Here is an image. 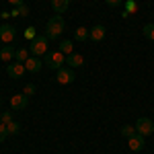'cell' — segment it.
<instances>
[{"instance_id": "cell-1", "label": "cell", "mask_w": 154, "mask_h": 154, "mask_svg": "<svg viewBox=\"0 0 154 154\" xmlns=\"http://www.w3.org/2000/svg\"><path fill=\"white\" fill-rule=\"evenodd\" d=\"M62 33H64V19L60 14H54L45 25V35L48 39H58Z\"/></svg>"}, {"instance_id": "cell-2", "label": "cell", "mask_w": 154, "mask_h": 154, "mask_svg": "<svg viewBox=\"0 0 154 154\" xmlns=\"http://www.w3.org/2000/svg\"><path fill=\"white\" fill-rule=\"evenodd\" d=\"M48 35H37L33 41H31V45H29V51L33 54V56H45L48 54Z\"/></svg>"}, {"instance_id": "cell-3", "label": "cell", "mask_w": 154, "mask_h": 154, "mask_svg": "<svg viewBox=\"0 0 154 154\" xmlns=\"http://www.w3.org/2000/svg\"><path fill=\"white\" fill-rule=\"evenodd\" d=\"M43 62H45V66H48V68H51V70H60V68H64L66 58H64V54L58 49V51H48Z\"/></svg>"}, {"instance_id": "cell-4", "label": "cell", "mask_w": 154, "mask_h": 154, "mask_svg": "<svg viewBox=\"0 0 154 154\" xmlns=\"http://www.w3.org/2000/svg\"><path fill=\"white\" fill-rule=\"evenodd\" d=\"M134 128H136L138 134H142L144 138H146V136H150V134L154 131V121L150 117H138V121H136Z\"/></svg>"}, {"instance_id": "cell-5", "label": "cell", "mask_w": 154, "mask_h": 154, "mask_svg": "<svg viewBox=\"0 0 154 154\" xmlns=\"http://www.w3.org/2000/svg\"><path fill=\"white\" fill-rule=\"evenodd\" d=\"M17 37V29L8 23H2L0 25V41H4V43H11L12 39Z\"/></svg>"}, {"instance_id": "cell-6", "label": "cell", "mask_w": 154, "mask_h": 154, "mask_svg": "<svg viewBox=\"0 0 154 154\" xmlns=\"http://www.w3.org/2000/svg\"><path fill=\"white\" fill-rule=\"evenodd\" d=\"M27 105H29V97L25 95V93H21V95H12V97H11V107H12V111H23V109H27Z\"/></svg>"}, {"instance_id": "cell-7", "label": "cell", "mask_w": 154, "mask_h": 154, "mask_svg": "<svg viewBox=\"0 0 154 154\" xmlns=\"http://www.w3.org/2000/svg\"><path fill=\"white\" fill-rule=\"evenodd\" d=\"M74 70L72 68H60L58 70V74H56V80H58L60 84H70V82H74Z\"/></svg>"}, {"instance_id": "cell-8", "label": "cell", "mask_w": 154, "mask_h": 154, "mask_svg": "<svg viewBox=\"0 0 154 154\" xmlns=\"http://www.w3.org/2000/svg\"><path fill=\"white\" fill-rule=\"evenodd\" d=\"M6 72H8L11 78H23V74L27 72V68H25V64H21V62H12V64L6 66Z\"/></svg>"}, {"instance_id": "cell-9", "label": "cell", "mask_w": 154, "mask_h": 154, "mask_svg": "<svg viewBox=\"0 0 154 154\" xmlns=\"http://www.w3.org/2000/svg\"><path fill=\"white\" fill-rule=\"evenodd\" d=\"M128 144H130V148L134 150V152H140V150H144V146H146V142H144V136L142 134H134L130 140H128Z\"/></svg>"}, {"instance_id": "cell-10", "label": "cell", "mask_w": 154, "mask_h": 154, "mask_svg": "<svg viewBox=\"0 0 154 154\" xmlns=\"http://www.w3.org/2000/svg\"><path fill=\"white\" fill-rule=\"evenodd\" d=\"M41 66H43V62L37 58V56H31V58L25 62V68H27V72H31V74H37V72L41 70Z\"/></svg>"}, {"instance_id": "cell-11", "label": "cell", "mask_w": 154, "mask_h": 154, "mask_svg": "<svg viewBox=\"0 0 154 154\" xmlns=\"http://www.w3.org/2000/svg\"><path fill=\"white\" fill-rule=\"evenodd\" d=\"M88 39H91V41H103V39H105V27H103V25H95V27L91 29Z\"/></svg>"}, {"instance_id": "cell-12", "label": "cell", "mask_w": 154, "mask_h": 154, "mask_svg": "<svg viewBox=\"0 0 154 154\" xmlns=\"http://www.w3.org/2000/svg\"><path fill=\"white\" fill-rule=\"evenodd\" d=\"M66 64H68V68L74 70V68H80V66L84 64V58L80 56V54H70V56L66 58Z\"/></svg>"}, {"instance_id": "cell-13", "label": "cell", "mask_w": 154, "mask_h": 154, "mask_svg": "<svg viewBox=\"0 0 154 154\" xmlns=\"http://www.w3.org/2000/svg\"><path fill=\"white\" fill-rule=\"evenodd\" d=\"M88 35H91V31H88L86 27H78V29L74 31V39H76V41H80V43L88 41Z\"/></svg>"}, {"instance_id": "cell-14", "label": "cell", "mask_w": 154, "mask_h": 154, "mask_svg": "<svg viewBox=\"0 0 154 154\" xmlns=\"http://www.w3.org/2000/svg\"><path fill=\"white\" fill-rule=\"evenodd\" d=\"M14 51H17V49H12L11 45H4V48L0 49V60H2V62H11V60L14 58Z\"/></svg>"}, {"instance_id": "cell-15", "label": "cell", "mask_w": 154, "mask_h": 154, "mask_svg": "<svg viewBox=\"0 0 154 154\" xmlns=\"http://www.w3.org/2000/svg\"><path fill=\"white\" fill-rule=\"evenodd\" d=\"M68 4H70V0H51V8L56 12H66Z\"/></svg>"}, {"instance_id": "cell-16", "label": "cell", "mask_w": 154, "mask_h": 154, "mask_svg": "<svg viewBox=\"0 0 154 154\" xmlns=\"http://www.w3.org/2000/svg\"><path fill=\"white\" fill-rule=\"evenodd\" d=\"M72 49H74V45H72V41H70V39H64V41L60 43V51H62L64 56H70V54H74Z\"/></svg>"}, {"instance_id": "cell-17", "label": "cell", "mask_w": 154, "mask_h": 154, "mask_svg": "<svg viewBox=\"0 0 154 154\" xmlns=\"http://www.w3.org/2000/svg\"><path fill=\"white\" fill-rule=\"evenodd\" d=\"M14 60H17V62H21V64H25V62L29 60V49H25V48L17 49V51H14Z\"/></svg>"}, {"instance_id": "cell-18", "label": "cell", "mask_w": 154, "mask_h": 154, "mask_svg": "<svg viewBox=\"0 0 154 154\" xmlns=\"http://www.w3.org/2000/svg\"><path fill=\"white\" fill-rule=\"evenodd\" d=\"M11 14H14V17H27V14H29V6H27V4H21V6H14Z\"/></svg>"}, {"instance_id": "cell-19", "label": "cell", "mask_w": 154, "mask_h": 154, "mask_svg": "<svg viewBox=\"0 0 154 154\" xmlns=\"http://www.w3.org/2000/svg\"><path fill=\"white\" fill-rule=\"evenodd\" d=\"M144 37L146 39H150V41H154V23H148V25H144Z\"/></svg>"}, {"instance_id": "cell-20", "label": "cell", "mask_w": 154, "mask_h": 154, "mask_svg": "<svg viewBox=\"0 0 154 154\" xmlns=\"http://www.w3.org/2000/svg\"><path fill=\"white\" fill-rule=\"evenodd\" d=\"M19 130H21V123H19V121H11V123H6V131H8V136L19 134Z\"/></svg>"}, {"instance_id": "cell-21", "label": "cell", "mask_w": 154, "mask_h": 154, "mask_svg": "<svg viewBox=\"0 0 154 154\" xmlns=\"http://www.w3.org/2000/svg\"><path fill=\"white\" fill-rule=\"evenodd\" d=\"M134 134H136V128H134V125H123V128H121V136L128 138V140H130Z\"/></svg>"}, {"instance_id": "cell-22", "label": "cell", "mask_w": 154, "mask_h": 154, "mask_svg": "<svg viewBox=\"0 0 154 154\" xmlns=\"http://www.w3.org/2000/svg\"><path fill=\"white\" fill-rule=\"evenodd\" d=\"M136 8H138V4H136V0H128V2H125V12H134L136 11Z\"/></svg>"}, {"instance_id": "cell-23", "label": "cell", "mask_w": 154, "mask_h": 154, "mask_svg": "<svg viewBox=\"0 0 154 154\" xmlns=\"http://www.w3.org/2000/svg\"><path fill=\"white\" fill-rule=\"evenodd\" d=\"M25 37H27L29 41H33V39L37 37V33H35V27H29V29L25 31Z\"/></svg>"}, {"instance_id": "cell-24", "label": "cell", "mask_w": 154, "mask_h": 154, "mask_svg": "<svg viewBox=\"0 0 154 154\" xmlns=\"http://www.w3.org/2000/svg\"><path fill=\"white\" fill-rule=\"evenodd\" d=\"M0 121H2L4 125H6V123H11V121H12V113H11V111H6V113H2V115H0Z\"/></svg>"}, {"instance_id": "cell-25", "label": "cell", "mask_w": 154, "mask_h": 154, "mask_svg": "<svg viewBox=\"0 0 154 154\" xmlns=\"http://www.w3.org/2000/svg\"><path fill=\"white\" fill-rule=\"evenodd\" d=\"M6 136H8V131H6V125H4V123H0V144L6 140Z\"/></svg>"}, {"instance_id": "cell-26", "label": "cell", "mask_w": 154, "mask_h": 154, "mask_svg": "<svg viewBox=\"0 0 154 154\" xmlns=\"http://www.w3.org/2000/svg\"><path fill=\"white\" fill-rule=\"evenodd\" d=\"M25 95L29 97V95H33V93H35V84H27V86H25V91H23Z\"/></svg>"}, {"instance_id": "cell-27", "label": "cell", "mask_w": 154, "mask_h": 154, "mask_svg": "<svg viewBox=\"0 0 154 154\" xmlns=\"http://www.w3.org/2000/svg\"><path fill=\"white\" fill-rule=\"evenodd\" d=\"M105 2L111 6V8H117V6H121V2H123V0H105Z\"/></svg>"}, {"instance_id": "cell-28", "label": "cell", "mask_w": 154, "mask_h": 154, "mask_svg": "<svg viewBox=\"0 0 154 154\" xmlns=\"http://www.w3.org/2000/svg\"><path fill=\"white\" fill-rule=\"evenodd\" d=\"M12 6H21V4H25V0H8Z\"/></svg>"}, {"instance_id": "cell-29", "label": "cell", "mask_w": 154, "mask_h": 154, "mask_svg": "<svg viewBox=\"0 0 154 154\" xmlns=\"http://www.w3.org/2000/svg\"><path fill=\"white\" fill-rule=\"evenodd\" d=\"M0 105H2V99H0Z\"/></svg>"}]
</instances>
